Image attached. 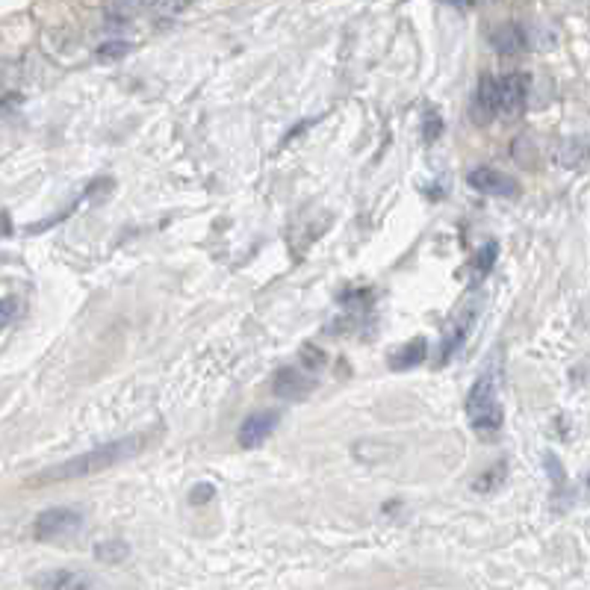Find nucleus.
<instances>
[{
    "instance_id": "5",
    "label": "nucleus",
    "mask_w": 590,
    "mask_h": 590,
    "mask_svg": "<svg viewBox=\"0 0 590 590\" xmlns=\"http://www.w3.org/2000/svg\"><path fill=\"white\" fill-rule=\"evenodd\" d=\"M35 585L42 590H104V585L86 570H53L35 578Z\"/></svg>"
},
{
    "instance_id": "12",
    "label": "nucleus",
    "mask_w": 590,
    "mask_h": 590,
    "mask_svg": "<svg viewBox=\"0 0 590 590\" xmlns=\"http://www.w3.org/2000/svg\"><path fill=\"white\" fill-rule=\"evenodd\" d=\"M472 319H476V311H469L460 316V319L455 322V328H452V334L446 337V342H443V360H449L452 354H455L460 346H464V340L469 337V328H472Z\"/></svg>"
},
{
    "instance_id": "19",
    "label": "nucleus",
    "mask_w": 590,
    "mask_h": 590,
    "mask_svg": "<svg viewBox=\"0 0 590 590\" xmlns=\"http://www.w3.org/2000/svg\"><path fill=\"white\" fill-rule=\"evenodd\" d=\"M4 77H6V68H4V66H0V83H4Z\"/></svg>"
},
{
    "instance_id": "7",
    "label": "nucleus",
    "mask_w": 590,
    "mask_h": 590,
    "mask_svg": "<svg viewBox=\"0 0 590 590\" xmlns=\"http://www.w3.org/2000/svg\"><path fill=\"white\" fill-rule=\"evenodd\" d=\"M499 86V113L505 115H520L529 98V77L525 75H505L496 80Z\"/></svg>"
},
{
    "instance_id": "10",
    "label": "nucleus",
    "mask_w": 590,
    "mask_h": 590,
    "mask_svg": "<svg viewBox=\"0 0 590 590\" xmlns=\"http://www.w3.org/2000/svg\"><path fill=\"white\" fill-rule=\"evenodd\" d=\"M499 113V86L496 77H481V83L472 98V115H478V122H487L490 115Z\"/></svg>"
},
{
    "instance_id": "1",
    "label": "nucleus",
    "mask_w": 590,
    "mask_h": 590,
    "mask_svg": "<svg viewBox=\"0 0 590 590\" xmlns=\"http://www.w3.org/2000/svg\"><path fill=\"white\" fill-rule=\"evenodd\" d=\"M142 449H145L142 434H130V437L104 443V446L89 449V452H83V455H75V458L62 460V464H57V467L44 469L42 476L30 478V484L33 487L35 484H59V481H75V478L95 476V472H106L118 464H124V460L136 458Z\"/></svg>"
},
{
    "instance_id": "11",
    "label": "nucleus",
    "mask_w": 590,
    "mask_h": 590,
    "mask_svg": "<svg viewBox=\"0 0 590 590\" xmlns=\"http://www.w3.org/2000/svg\"><path fill=\"white\" fill-rule=\"evenodd\" d=\"M425 354H429V342H425L422 337H416V340L407 342V346L396 349L393 354H389V366L393 369H413L425 360Z\"/></svg>"
},
{
    "instance_id": "3",
    "label": "nucleus",
    "mask_w": 590,
    "mask_h": 590,
    "mask_svg": "<svg viewBox=\"0 0 590 590\" xmlns=\"http://www.w3.org/2000/svg\"><path fill=\"white\" fill-rule=\"evenodd\" d=\"M83 529V514L75 507H51V511L39 514V520L33 525V538L53 543L62 538H71L75 531Z\"/></svg>"
},
{
    "instance_id": "2",
    "label": "nucleus",
    "mask_w": 590,
    "mask_h": 590,
    "mask_svg": "<svg viewBox=\"0 0 590 590\" xmlns=\"http://www.w3.org/2000/svg\"><path fill=\"white\" fill-rule=\"evenodd\" d=\"M467 416L472 429L481 434H496L502 429V405H499V389H496V375L484 369L472 384L467 396Z\"/></svg>"
},
{
    "instance_id": "4",
    "label": "nucleus",
    "mask_w": 590,
    "mask_h": 590,
    "mask_svg": "<svg viewBox=\"0 0 590 590\" xmlns=\"http://www.w3.org/2000/svg\"><path fill=\"white\" fill-rule=\"evenodd\" d=\"M467 180L472 189H478V193H484V195H499V198L520 195V184H516L511 175H505V171H499V169H490V166L469 171Z\"/></svg>"
},
{
    "instance_id": "18",
    "label": "nucleus",
    "mask_w": 590,
    "mask_h": 590,
    "mask_svg": "<svg viewBox=\"0 0 590 590\" xmlns=\"http://www.w3.org/2000/svg\"><path fill=\"white\" fill-rule=\"evenodd\" d=\"M18 316V298H0V328Z\"/></svg>"
},
{
    "instance_id": "17",
    "label": "nucleus",
    "mask_w": 590,
    "mask_h": 590,
    "mask_svg": "<svg viewBox=\"0 0 590 590\" xmlns=\"http://www.w3.org/2000/svg\"><path fill=\"white\" fill-rule=\"evenodd\" d=\"M213 496H216V487L207 484V481H204V484H195L193 490H189V502H193V505H207Z\"/></svg>"
},
{
    "instance_id": "16",
    "label": "nucleus",
    "mask_w": 590,
    "mask_h": 590,
    "mask_svg": "<svg viewBox=\"0 0 590 590\" xmlns=\"http://www.w3.org/2000/svg\"><path fill=\"white\" fill-rule=\"evenodd\" d=\"M496 254H499V245H496V242H487L484 248L478 251V257H476V260H478V278H481V275H487V271L493 269Z\"/></svg>"
},
{
    "instance_id": "6",
    "label": "nucleus",
    "mask_w": 590,
    "mask_h": 590,
    "mask_svg": "<svg viewBox=\"0 0 590 590\" xmlns=\"http://www.w3.org/2000/svg\"><path fill=\"white\" fill-rule=\"evenodd\" d=\"M278 420H280L278 411L251 413L248 420L240 425V446H242V449H260L263 443L271 437V431H275Z\"/></svg>"
},
{
    "instance_id": "8",
    "label": "nucleus",
    "mask_w": 590,
    "mask_h": 590,
    "mask_svg": "<svg viewBox=\"0 0 590 590\" xmlns=\"http://www.w3.org/2000/svg\"><path fill=\"white\" fill-rule=\"evenodd\" d=\"M490 44H493L496 53L514 57V53H520V51L529 48V30H525L523 24H516V21L499 24V27L490 30Z\"/></svg>"
},
{
    "instance_id": "15",
    "label": "nucleus",
    "mask_w": 590,
    "mask_h": 590,
    "mask_svg": "<svg viewBox=\"0 0 590 590\" xmlns=\"http://www.w3.org/2000/svg\"><path fill=\"white\" fill-rule=\"evenodd\" d=\"M130 53V42H106L98 48V59H122Z\"/></svg>"
},
{
    "instance_id": "9",
    "label": "nucleus",
    "mask_w": 590,
    "mask_h": 590,
    "mask_svg": "<svg viewBox=\"0 0 590 590\" xmlns=\"http://www.w3.org/2000/svg\"><path fill=\"white\" fill-rule=\"evenodd\" d=\"M313 387H316V381L311 375H304V372L293 369V366L280 369L275 375V384H271L275 396H280V398H304Z\"/></svg>"
},
{
    "instance_id": "14",
    "label": "nucleus",
    "mask_w": 590,
    "mask_h": 590,
    "mask_svg": "<svg viewBox=\"0 0 590 590\" xmlns=\"http://www.w3.org/2000/svg\"><path fill=\"white\" fill-rule=\"evenodd\" d=\"M127 555H130V547L124 540H104L95 547V558L101 564H122Z\"/></svg>"
},
{
    "instance_id": "13",
    "label": "nucleus",
    "mask_w": 590,
    "mask_h": 590,
    "mask_svg": "<svg viewBox=\"0 0 590 590\" xmlns=\"http://www.w3.org/2000/svg\"><path fill=\"white\" fill-rule=\"evenodd\" d=\"M555 162L561 169H578L585 162V139H567L558 145Z\"/></svg>"
}]
</instances>
